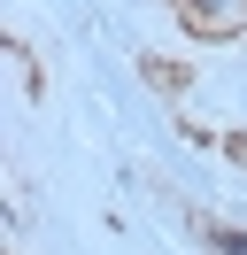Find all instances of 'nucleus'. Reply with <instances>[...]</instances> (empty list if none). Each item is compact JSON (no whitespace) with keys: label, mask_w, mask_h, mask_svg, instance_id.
<instances>
[{"label":"nucleus","mask_w":247,"mask_h":255,"mask_svg":"<svg viewBox=\"0 0 247 255\" xmlns=\"http://www.w3.org/2000/svg\"><path fill=\"white\" fill-rule=\"evenodd\" d=\"M178 8L201 23V31H216V23H232V8H240V0H178Z\"/></svg>","instance_id":"obj_1"},{"label":"nucleus","mask_w":247,"mask_h":255,"mask_svg":"<svg viewBox=\"0 0 247 255\" xmlns=\"http://www.w3.org/2000/svg\"><path fill=\"white\" fill-rule=\"evenodd\" d=\"M209 240H216V248H224V255H247V232H232V224H216Z\"/></svg>","instance_id":"obj_2"}]
</instances>
